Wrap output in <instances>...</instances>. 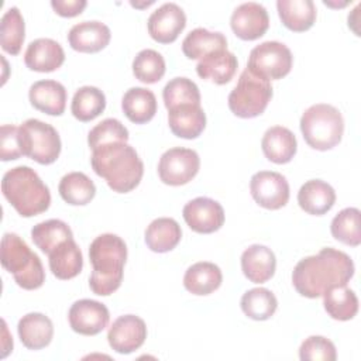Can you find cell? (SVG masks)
<instances>
[{"instance_id": "obj_1", "label": "cell", "mask_w": 361, "mask_h": 361, "mask_svg": "<svg viewBox=\"0 0 361 361\" xmlns=\"http://www.w3.org/2000/svg\"><path fill=\"white\" fill-rule=\"evenodd\" d=\"M354 275V262L348 254L331 247L300 259L292 272V283L299 295L316 299L334 286L347 285Z\"/></svg>"}, {"instance_id": "obj_2", "label": "cell", "mask_w": 361, "mask_h": 361, "mask_svg": "<svg viewBox=\"0 0 361 361\" xmlns=\"http://www.w3.org/2000/svg\"><path fill=\"white\" fill-rule=\"evenodd\" d=\"M90 164L96 175L103 178L117 193L131 192L144 175V164L137 151L124 141H114L92 149Z\"/></svg>"}, {"instance_id": "obj_3", "label": "cell", "mask_w": 361, "mask_h": 361, "mask_svg": "<svg viewBox=\"0 0 361 361\" xmlns=\"http://www.w3.org/2000/svg\"><path fill=\"white\" fill-rule=\"evenodd\" d=\"M89 258L93 267L89 286L99 296H109L116 292L123 281L127 245L116 234L97 235L89 247Z\"/></svg>"}, {"instance_id": "obj_4", "label": "cell", "mask_w": 361, "mask_h": 361, "mask_svg": "<svg viewBox=\"0 0 361 361\" xmlns=\"http://www.w3.org/2000/svg\"><path fill=\"white\" fill-rule=\"evenodd\" d=\"M1 192L23 217H32L48 210L51 193L38 173L25 165L11 168L3 175Z\"/></svg>"}, {"instance_id": "obj_5", "label": "cell", "mask_w": 361, "mask_h": 361, "mask_svg": "<svg viewBox=\"0 0 361 361\" xmlns=\"http://www.w3.org/2000/svg\"><path fill=\"white\" fill-rule=\"evenodd\" d=\"M0 259L3 268L13 274L16 283L27 290H34L45 282V271L39 257L30 250L27 243L14 233L1 238Z\"/></svg>"}, {"instance_id": "obj_6", "label": "cell", "mask_w": 361, "mask_h": 361, "mask_svg": "<svg viewBox=\"0 0 361 361\" xmlns=\"http://www.w3.org/2000/svg\"><path fill=\"white\" fill-rule=\"evenodd\" d=\"M300 131L309 147L317 151H327L341 141L344 120L334 106L317 103L302 114Z\"/></svg>"}, {"instance_id": "obj_7", "label": "cell", "mask_w": 361, "mask_h": 361, "mask_svg": "<svg viewBox=\"0 0 361 361\" xmlns=\"http://www.w3.org/2000/svg\"><path fill=\"white\" fill-rule=\"evenodd\" d=\"M272 97L271 82L245 68L228 94V109L241 118L262 114Z\"/></svg>"}, {"instance_id": "obj_8", "label": "cell", "mask_w": 361, "mask_h": 361, "mask_svg": "<svg viewBox=\"0 0 361 361\" xmlns=\"http://www.w3.org/2000/svg\"><path fill=\"white\" fill-rule=\"evenodd\" d=\"M23 155L41 165L54 164L61 154V138L58 131L48 123L28 118L18 127Z\"/></svg>"}, {"instance_id": "obj_9", "label": "cell", "mask_w": 361, "mask_h": 361, "mask_svg": "<svg viewBox=\"0 0 361 361\" xmlns=\"http://www.w3.org/2000/svg\"><path fill=\"white\" fill-rule=\"evenodd\" d=\"M290 49L278 41H265L250 52L247 68L254 73L272 80L285 78L292 69Z\"/></svg>"}, {"instance_id": "obj_10", "label": "cell", "mask_w": 361, "mask_h": 361, "mask_svg": "<svg viewBox=\"0 0 361 361\" xmlns=\"http://www.w3.org/2000/svg\"><path fill=\"white\" fill-rule=\"evenodd\" d=\"M200 158L196 151L173 147L165 151L158 162L159 179L169 186H180L190 182L199 172Z\"/></svg>"}, {"instance_id": "obj_11", "label": "cell", "mask_w": 361, "mask_h": 361, "mask_svg": "<svg viewBox=\"0 0 361 361\" xmlns=\"http://www.w3.org/2000/svg\"><path fill=\"white\" fill-rule=\"evenodd\" d=\"M250 192L255 203L269 210H278L289 200V183L286 178L274 171L254 173L250 180Z\"/></svg>"}, {"instance_id": "obj_12", "label": "cell", "mask_w": 361, "mask_h": 361, "mask_svg": "<svg viewBox=\"0 0 361 361\" xmlns=\"http://www.w3.org/2000/svg\"><path fill=\"white\" fill-rule=\"evenodd\" d=\"M183 219L190 230L200 234L217 231L224 224L223 206L210 197H195L182 210Z\"/></svg>"}, {"instance_id": "obj_13", "label": "cell", "mask_w": 361, "mask_h": 361, "mask_svg": "<svg viewBox=\"0 0 361 361\" xmlns=\"http://www.w3.org/2000/svg\"><path fill=\"white\" fill-rule=\"evenodd\" d=\"M71 329L82 336H96L103 331L110 320L109 309L92 299L76 300L68 313Z\"/></svg>"}, {"instance_id": "obj_14", "label": "cell", "mask_w": 361, "mask_h": 361, "mask_svg": "<svg viewBox=\"0 0 361 361\" xmlns=\"http://www.w3.org/2000/svg\"><path fill=\"white\" fill-rule=\"evenodd\" d=\"M145 338V322L135 314H124L117 317L107 333L110 347L118 354H130L138 350L144 344Z\"/></svg>"}, {"instance_id": "obj_15", "label": "cell", "mask_w": 361, "mask_h": 361, "mask_svg": "<svg viewBox=\"0 0 361 361\" xmlns=\"http://www.w3.org/2000/svg\"><path fill=\"white\" fill-rule=\"evenodd\" d=\"M230 25L240 39L254 41L267 32L269 27V16L262 4L248 1L234 8Z\"/></svg>"}, {"instance_id": "obj_16", "label": "cell", "mask_w": 361, "mask_h": 361, "mask_svg": "<svg viewBox=\"0 0 361 361\" xmlns=\"http://www.w3.org/2000/svg\"><path fill=\"white\" fill-rule=\"evenodd\" d=\"M186 25L185 11L176 3H165L148 18L147 27L151 38L159 44L173 42Z\"/></svg>"}, {"instance_id": "obj_17", "label": "cell", "mask_w": 361, "mask_h": 361, "mask_svg": "<svg viewBox=\"0 0 361 361\" xmlns=\"http://www.w3.org/2000/svg\"><path fill=\"white\" fill-rule=\"evenodd\" d=\"M110 28L102 21H82L75 24L68 34L72 49L85 54H94L106 48L110 42Z\"/></svg>"}, {"instance_id": "obj_18", "label": "cell", "mask_w": 361, "mask_h": 361, "mask_svg": "<svg viewBox=\"0 0 361 361\" xmlns=\"http://www.w3.org/2000/svg\"><path fill=\"white\" fill-rule=\"evenodd\" d=\"M65 52L59 42L51 38H37L31 41L24 54L28 69L35 72H54L62 66Z\"/></svg>"}, {"instance_id": "obj_19", "label": "cell", "mask_w": 361, "mask_h": 361, "mask_svg": "<svg viewBox=\"0 0 361 361\" xmlns=\"http://www.w3.org/2000/svg\"><path fill=\"white\" fill-rule=\"evenodd\" d=\"M275 254L267 245L252 244L241 255L243 274L252 283H264L269 281L275 274Z\"/></svg>"}, {"instance_id": "obj_20", "label": "cell", "mask_w": 361, "mask_h": 361, "mask_svg": "<svg viewBox=\"0 0 361 361\" xmlns=\"http://www.w3.org/2000/svg\"><path fill=\"white\" fill-rule=\"evenodd\" d=\"M28 99L37 110L49 116H61L66 107V89L56 80H38L31 85Z\"/></svg>"}, {"instance_id": "obj_21", "label": "cell", "mask_w": 361, "mask_h": 361, "mask_svg": "<svg viewBox=\"0 0 361 361\" xmlns=\"http://www.w3.org/2000/svg\"><path fill=\"white\" fill-rule=\"evenodd\" d=\"M171 131L185 140L197 138L206 127V114L200 104H180L168 110Z\"/></svg>"}, {"instance_id": "obj_22", "label": "cell", "mask_w": 361, "mask_h": 361, "mask_svg": "<svg viewBox=\"0 0 361 361\" xmlns=\"http://www.w3.org/2000/svg\"><path fill=\"white\" fill-rule=\"evenodd\" d=\"M265 158L274 164H288L296 154L298 142L295 134L282 126L269 127L261 141Z\"/></svg>"}, {"instance_id": "obj_23", "label": "cell", "mask_w": 361, "mask_h": 361, "mask_svg": "<svg viewBox=\"0 0 361 361\" xmlns=\"http://www.w3.org/2000/svg\"><path fill=\"white\" fill-rule=\"evenodd\" d=\"M298 203L302 210L313 216L326 214L336 203L334 189L322 179L305 182L298 192Z\"/></svg>"}, {"instance_id": "obj_24", "label": "cell", "mask_w": 361, "mask_h": 361, "mask_svg": "<svg viewBox=\"0 0 361 361\" xmlns=\"http://www.w3.org/2000/svg\"><path fill=\"white\" fill-rule=\"evenodd\" d=\"M18 337L28 350H41L47 347L54 337V324L42 313H27L18 320Z\"/></svg>"}, {"instance_id": "obj_25", "label": "cell", "mask_w": 361, "mask_h": 361, "mask_svg": "<svg viewBox=\"0 0 361 361\" xmlns=\"http://www.w3.org/2000/svg\"><path fill=\"white\" fill-rule=\"evenodd\" d=\"M48 264L51 272L62 281L78 276L83 268L82 251L73 238L61 243L48 254Z\"/></svg>"}, {"instance_id": "obj_26", "label": "cell", "mask_w": 361, "mask_h": 361, "mask_svg": "<svg viewBox=\"0 0 361 361\" xmlns=\"http://www.w3.org/2000/svg\"><path fill=\"white\" fill-rule=\"evenodd\" d=\"M237 66V56L227 49H221L202 58L196 65V72L202 79L212 80L216 85H226L235 75Z\"/></svg>"}, {"instance_id": "obj_27", "label": "cell", "mask_w": 361, "mask_h": 361, "mask_svg": "<svg viewBox=\"0 0 361 361\" xmlns=\"http://www.w3.org/2000/svg\"><path fill=\"white\" fill-rule=\"evenodd\" d=\"M221 281L223 275L216 264L200 261L186 269L183 276V286L193 295L204 296L219 289Z\"/></svg>"}, {"instance_id": "obj_28", "label": "cell", "mask_w": 361, "mask_h": 361, "mask_svg": "<svg viewBox=\"0 0 361 361\" xmlns=\"http://www.w3.org/2000/svg\"><path fill=\"white\" fill-rule=\"evenodd\" d=\"M276 8L282 24L295 32L307 31L316 21V6L312 0H278Z\"/></svg>"}, {"instance_id": "obj_29", "label": "cell", "mask_w": 361, "mask_h": 361, "mask_svg": "<svg viewBox=\"0 0 361 361\" xmlns=\"http://www.w3.org/2000/svg\"><path fill=\"white\" fill-rule=\"evenodd\" d=\"M121 109L131 123L144 124L157 113V97L149 89L131 87L123 96Z\"/></svg>"}, {"instance_id": "obj_30", "label": "cell", "mask_w": 361, "mask_h": 361, "mask_svg": "<svg viewBox=\"0 0 361 361\" xmlns=\"http://www.w3.org/2000/svg\"><path fill=\"white\" fill-rule=\"evenodd\" d=\"M182 230L176 220L159 217L149 223L145 230V244L154 252H168L180 241Z\"/></svg>"}, {"instance_id": "obj_31", "label": "cell", "mask_w": 361, "mask_h": 361, "mask_svg": "<svg viewBox=\"0 0 361 361\" xmlns=\"http://www.w3.org/2000/svg\"><path fill=\"white\" fill-rule=\"evenodd\" d=\"M221 49H227L226 35L206 28L192 30L182 42V51L189 59H202L206 55Z\"/></svg>"}, {"instance_id": "obj_32", "label": "cell", "mask_w": 361, "mask_h": 361, "mask_svg": "<svg viewBox=\"0 0 361 361\" xmlns=\"http://www.w3.org/2000/svg\"><path fill=\"white\" fill-rule=\"evenodd\" d=\"M323 305L327 314L340 322L351 320L358 312V298L347 285L327 289L323 293Z\"/></svg>"}, {"instance_id": "obj_33", "label": "cell", "mask_w": 361, "mask_h": 361, "mask_svg": "<svg viewBox=\"0 0 361 361\" xmlns=\"http://www.w3.org/2000/svg\"><path fill=\"white\" fill-rule=\"evenodd\" d=\"M61 197L72 206H85L96 195L93 180L83 172H69L62 176L58 186Z\"/></svg>"}, {"instance_id": "obj_34", "label": "cell", "mask_w": 361, "mask_h": 361, "mask_svg": "<svg viewBox=\"0 0 361 361\" xmlns=\"http://www.w3.org/2000/svg\"><path fill=\"white\" fill-rule=\"evenodd\" d=\"M106 109V96L104 93L94 86H82L79 87L71 103V111L75 118L79 121H92L100 116Z\"/></svg>"}, {"instance_id": "obj_35", "label": "cell", "mask_w": 361, "mask_h": 361, "mask_svg": "<svg viewBox=\"0 0 361 361\" xmlns=\"http://www.w3.org/2000/svg\"><path fill=\"white\" fill-rule=\"evenodd\" d=\"M31 238L37 248L48 255L61 243L73 238V234L71 227L65 221L51 219L35 224L31 228Z\"/></svg>"}, {"instance_id": "obj_36", "label": "cell", "mask_w": 361, "mask_h": 361, "mask_svg": "<svg viewBox=\"0 0 361 361\" xmlns=\"http://www.w3.org/2000/svg\"><path fill=\"white\" fill-rule=\"evenodd\" d=\"M25 37L24 18L17 7H10L0 21V45L10 55H17L21 51Z\"/></svg>"}, {"instance_id": "obj_37", "label": "cell", "mask_w": 361, "mask_h": 361, "mask_svg": "<svg viewBox=\"0 0 361 361\" xmlns=\"http://www.w3.org/2000/svg\"><path fill=\"white\" fill-rule=\"evenodd\" d=\"M241 310L252 320H268L274 316L278 300L275 295L267 288H252L241 298Z\"/></svg>"}, {"instance_id": "obj_38", "label": "cell", "mask_w": 361, "mask_h": 361, "mask_svg": "<svg viewBox=\"0 0 361 361\" xmlns=\"http://www.w3.org/2000/svg\"><path fill=\"white\" fill-rule=\"evenodd\" d=\"M330 231L336 240L345 245H360V210L357 207H345L341 212H338L331 220Z\"/></svg>"}, {"instance_id": "obj_39", "label": "cell", "mask_w": 361, "mask_h": 361, "mask_svg": "<svg viewBox=\"0 0 361 361\" xmlns=\"http://www.w3.org/2000/svg\"><path fill=\"white\" fill-rule=\"evenodd\" d=\"M162 97L168 110L180 104H200L202 99L197 85L183 76L171 79L162 90Z\"/></svg>"}, {"instance_id": "obj_40", "label": "cell", "mask_w": 361, "mask_h": 361, "mask_svg": "<svg viewBox=\"0 0 361 361\" xmlns=\"http://www.w3.org/2000/svg\"><path fill=\"white\" fill-rule=\"evenodd\" d=\"M165 59L155 49H142L133 61L134 76L147 85L161 80L165 75Z\"/></svg>"}, {"instance_id": "obj_41", "label": "cell", "mask_w": 361, "mask_h": 361, "mask_svg": "<svg viewBox=\"0 0 361 361\" xmlns=\"http://www.w3.org/2000/svg\"><path fill=\"white\" fill-rule=\"evenodd\" d=\"M114 141H128V130L117 118H104L87 134V144L90 149Z\"/></svg>"}, {"instance_id": "obj_42", "label": "cell", "mask_w": 361, "mask_h": 361, "mask_svg": "<svg viewBox=\"0 0 361 361\" xmlns=\"http://www.w3.org/2000/svg\"><path fill=\"white\" fill-rule=\"evenodd\" d=\"M299 357L302 361H334L337 358V351L329 338L323 336H310L300 344Z\"/></svg>"}, {"instance_id": "obj_43", "label": "cell", "mask_w": 361, "mask_h": 361, "mask_svg": "<svg viewBox=\"0 0 361 361\" xmlns=\"http://www.w3.org/2000/svg\"><path fill=\"white\" fill-rule=\"evenodd\" d=\"M20 157L24 155L20 145L18 127L13 124H3L0 128V159L6 162L18 159Z\"/></svg>"}, {"instance_id": "obj_44", "label": "cell", "mask_w": 361, "mask_h": 361, "mask_svg": "<svg viewBox=\"0 0 361 361\" xmlns=\"http://www.w3.org/2000/svg\"><path fill=\"white\" fill-rule=\"evenodd\" d=\"M86 0H52L51 6L56 14L61 17H75L79 16L85 7Z\"/></svg>"}]
</instances>
